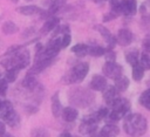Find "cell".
Wrapping results in <instances>:
<instances>
[{"label":"cell","mask_w":150,"mask_h":137,"mask_svg":"<svg viewBox=\"0 0 150 137\" xmlns=\"http://www.w3.org/2000/svg\"><path fill=\"white\" fill-rule=\"evenodd\" d=\"M124 131L130 136H142L148 130V122L141 114H130L127 115L123 122Z\"/></svg>","instance_id":"cell-1"},{"label":"cell","mask_w":150,"mask_h":137,"mask_svg":"<svg viewBox=\"0 0 150 137\" xmlns=\"http://www.w3.org/2000/svg\"><path fill=\"white\" fill-rule=\"evenodd\" d=\"M95 100L94 94L82 87H75L68 91V101L71 105L76 108H87Z\"/></svg>","instance_id":"cell-2"},{"label":"cell","mask_w":150,"mask_h":137,"mask_svg":"<svg viewBox=\"0 0 150 137\" xmlns=\"http://www.w3.org/2000/svg\"><path fill=\"white\" fill-rule=\"evenodd\" d=\"M29 60H30V56H29V53L27 50H19L11 59H8L7 61H4L2 66L7 70L12 69V68L21 70V69H23V68H26L28 66Z\"/></svg>","instance_id":"cell-3"},{"label":"cell","mask_w":150,"mask_h":137,"mask_svg":"<svg viewBox=\"0 0 150 137\" xmlns=\"http://www.w3.org/2000/svg\"><path fill=\"white\" fill-rule=\"evenodd\" d=\"M88 71H89V64L87 62H77L71 68L69 74L66 75L64 83H80L84 80Z\"/></svg>","instance_id":"cell-4"},{"label":"cell","mask_w":150,"mask_h":137,"mask_svg":"<svg viewBox=\"0 0 150 137\" xmlns=\"http://www.w3.org/2000/svg\"><path fill=\"white\" fill-rule=\"evenodd\" d=\"M97 123H98V119L96 118L95 114H91V115H88L83 118L82 123L80 124L79 126V131L83 135H93L95 131H96V128H97Z\"/></svg>","instance_id":"cell-5"},{"label":"cell","mask_w":150,"mask_h":137,"mask_svg":"<svg viewBox=\"0 0 150 137\" xmlns=\"http://www.w3.org/2000/svg\"><path fill=\"white\" fill-rule=\"evenodd\" d=\"M122 66H120L116 62H105L102 67V71L104 74V76L116 80L120 76H122Z\"/></svg>","instance_id":"cell-6"},{"label":"cell","mask_w":150,"mask_h":137,"mask_svg":"<svg viewBox=\"0 0 150 137\" xmlns=\"http://www.w3.org/2000/svg\"><path fill=\"white\" fill-rule=\"evenodd\" d=\"M118 90L115 88V85H108L104 90H103V100H104V102L110 107V108H112L116 103H117V101L121 98L120 97V95H118Z\"/></svg>","instance_id":"cell-7"},{"label":"cell","mask_w":150,"mask_h":137,"mask_svg":"<svg viewBox=\"0 0 150 137\" xmlns=\"http://www.w3.org/2000/svg\"><path fill=\"white\" fill-rule=\"evenodd\" d=\"M95 29L98 30V33L102 35V37L107 41V43H108V49H112V48L115 47V44L117 43L116 36H114V35L110 33V30H109L107 27L102 26V25H96V26H95Z\"/></svg>","instance_id":"cell-8"},{"label":"cell","mask_w":150,"mask_h":137,"mask_svg":"<svg viewBox=\"0 0 150 137\" xmlns=\"http://www.w3.org/2000/svg\"><path fill=\"white\" fill-rule=\"evenodd\" d=\"M90 89L94 90V91H103L108 84H107V80L104 76L102 75H94L91 81H90V84H89Z\"/></svg>","instance_id":"cell-9"},{"label":"cell","mask_w":150,"mask_h":137,"mask_svg":"<svg viewBox=\"0 0 150 137\" xmlns=\"http://www.w3.org/2000/svg\"><path fill=\"white\" fill-rule=\"evenodd\" d=\"M117 43L120 46H128L132 41V33L128 28H121L116 35Z\"/></svg>","instance_id":"cell-10"},{"label":"cell","mask_w":150,"mask_h":137,"mask_svg":"<svg viewBox=\"0 0 150 137\" xmlns=\"http://www.w3.org/2000/svg\"><path fill=\"white\" fill-rule=\"evenodd\" d=\"M55 59H48V60H41V61H36L34 66L30 67V69L28 70L27 74L29 75H35V74H39L41 71H43L47 67H49L53 62H54Z\"/></svg>","instance_id":"cell-11"},{"label":"cell","mask_w":150,"mask_h":137,"mask_svg":"<svg viewBox=\"0 0 150 137\" xmlns=\"http://www.w3.org/2000/svg\"><path fill=\"white\" fill-rule=\"evenodd\" d=\"M121 11L122 14L131 16L137 11V2L136 0H122L121 1Z\"/></svg>","instance_id":"cell-12"},{"label":"cell","mask_w":150,"mask_h":137,"mask_svg":"<svg viewBox=\"0 0 150 137\" xmlns=\"http://www.w3.org/2000/svg\"><path fill=\"white\" fill-rule=\"evenodd\" d=\"M50 108H52V114L55 118H59V117L62 116L63 108H62V104H61V101H60V97H59V93H55L53 95Z\"/></svg>","instance_id":"cell-13"},{"label":"cell","mask_w":150,"mask_h":137,"mask_svg":"<svg viewBox=\"0 0 150 137\" xmlns=\"http://www.w3.org/2000/svg\"><path fill=\"white\" fill-rule=\"evenodd\" d=\"M16 12H19L22 15L28 16V15H36V14L42 13V9L35 5H27V6H22V7L16 8Z\"/></svg>","instance_id":"cell-14"},{"label":"cell","mask_w":150,"mask_h":137,"mask_svg":"<svg viewBox=\"0 0 150 137\" xmlns=\"http://www.w3.org/2000/svg\"><path fill=\"white\" fill-rule=\"evenodd\" d=\"M67 4V0H52L50 5H49V9L48 12H46L48 14V16H53L54 14H56L57 12H60Z\"/></svg>","instance_id":"cell-15"},{"label":"cell","mask_w":150,"mask_h":137,"mask_svg":"<svg viewBox=\"0 0 150 137\" xmlns=\"http://www.w3.org/2000/svg\"><path fill=\"white\" fill-rule=\"evenodd\" d=\"M79 116V111L77 109H75L74 107H66L63 108V111H62V118L66 121V122H74Z\"/></svg>","instance_id":"cell-16"},{"label":"cell","mask_w":150,"mask_h":137,"mask_svg":"<svg viewBox=\"0 0 150 137\" xmlns=\"http://www.w3.org/2000/svg\"><path fill=\"white\" fill-rule=\"evenodd\" d=\"M118 132H120V129L114 124H107L100 131V133L103 137H116L118 135Z\"/></svg>","instance_id":"cell-17"},{"label":"cell","mask_w":150,"mask_h":137,"mask_svg":"<svg viewBox=\"0 0 150 137\" xmlns=\"http://www.w3.org/2000/svg\"><path fill=\"white\" fill-rule=\"evenodd\" d=\"M57 23H59V19L52 16L50 19H48V20L43 23L42 28L40 29V33H41V34H47V33H49L50 30H53L54 28H56V27L59 26Z\"/></svg>","instance_id":"cell-18"},{"label":"cell","mask_w":150,"mask_h":137,"mask_svg":"<svg viewBox=\"0 0 150 137\" xmlns=\"http://www.w3.org/2000/svg\"><path fill=\"white\" fill-rule=\"evenodd\" d=\"M4 121L6 124H8L9 126H16L19 123H20V117L19 115L15 112V110L13 109L12 111H9L5 117H4Z\"/></svg>","instance_id":"cell-19"},{"label":"cell","mask_w":150,"mask_h":137,"mask_svg":"<svg viewBox=\"0 0 150 137\" xmlns=\"http://www.w3.org/2000/svg\"><path fill=\"white\" fill-rule=\"evenodd\" d=\"M21 84H22V87L23 88H26L27 90H34L36 87H38V82H36V80H35V77H34V75H29V74H27L26 75V77L22 80V82H21Z\"/></svg>","instance_id":"cell-20"},{"label":"cell","mask_w":150,"mask_h":137,"mask_svg":"<svg viewBox=\"0 0 150 137\" xmlns=\"http://www.w3.org/2000/svg\"><path fill=\"white\" fill-rule=\"evenodd\" d=\"M88 49H89V46L88 44H84V43H77L75 44L73 48H71V52L77 56V57H83L88 54Z\"/></svg>","instance_id":"cell-21"},{"label":"cell","mask_w":150,"mask_h":137,"mask_svg":"<svg viewBox=\"0 0 150 137\" xmlns=\"http://www.w3.org/2000/svg\"><path fill=\"white\" fill-rule=\"evenodd\" d=\"M125 61L131 66L134 67L135 64H137L139 61H138V50L137 49H130L125 53Z\"/></svg>","instance_id":"cell-22"},{"label":"cell","mask_w":150,"mask_h":137,"mask_svg":"<svg viewBox=\"0 0 150 137\" xmlns=\"http://www.w3.org/2000/svg\"><path fill=\"white\" fill-rule=\"evenodd\" d=\"M115 81V88L118 90V91H124V90H127L128 89V87H129V78L127 77V76H120L118 78H116V80H114Z\"/></svg>","instance_id":"cell-23"},{"label":"cell","mask_w":150,"mask_h":137,"mask_svg":"<svg viewBox=\"0 0 150 137\" xmlns=\"http://www.w3.org/2000/svg\"><path fill=\"white\" fill-rule=\"evenodd\" d=\"M1 29H2V33L6 34V35H12V34H14V33H16L19 30L18 26L13 21H5L2 23Z\"/></svg>","instance_id":"cell-24"},{"label":"cell","mask_w":150,"mask_h":137,"mask_svg":"<svg viewBox=\"0 0 150 137\" xmlns=\"http://www.w3.org/2000/svg\"><path fill=\"white\" fill-rule=\"evenodd\" d=\"M143 75H144V68L141 64V62H138L137 64L132 67V78L138 82L143 78Z\"/></svg>","instance_id":"cell-25"},{"label":"cell","mask_w":150,"mask_h":137,"mask_svg":"<svg viewBox=\"0 0 150 137\" xmlns=\"http://www.w3.org/2000/svg\"><path fill=\"white\" fill-rule=\"evenodd\" d=\"M105 50L103 47L101 46H89V49H88V54L91 55V56H95V57H98V56H103L105 54Z\"/></svg>","instance_id":"cell-26"},{"label":"cell","mask_w":150,"mask_h":137,"mask_svg":"<svg viewBox=\"0 0 150 137\" xmlns=\"http://www.w3.org/2000/svg\"><path fill=\"white\" fill-rule=\"evenodd\" d=\"M139 103L148 110H150V89H146L139 96Z\"/></svg>","instance_id":"cell-27"},{"label":"cell","mask_w":150,"mask_h":137,"mask_svg":"<svg viewBox=\"0 0 150 137\" xmlns=\"http://www.w3.org/2000/svg\"><path fill=\"white\" fill-rule=\"evenodd\" d=\"M13 110V105H12V103L11 102H8V101H5V102H2V104H1V107H0V118H4L9 111H12Z\"/></svg>","instance_id":"cell-28"},{"label":"cell","mask_w":150,"mask_h":137,"mask_svg":"<svg viewBox=\"0 0 150 137\" xmlns=\"http://www.w3.org/2000/svg\"><path fill=\"white\" fill-rule=\"evenodd\" d=\"M30 137H49V132L43 128H35L30 131Z\"/></svg>","instance_id":"cell-29"},{"label":"cell","mask_w":150,"mask_h":137,"mask_svg":"<svg viewBox=\"0 0 150 137\" xmlns=\"http://www.w3.org/2000/svg\"><path fill=\"white\" fill-rule=\"evenodd\" d=\"M18 74H19V70H18V69H14V68L8 69V70H7V73H6L5 78H6L9 83H13V82H15V81H16Z\"/></svg>","instance_id":"cell-30"},{"label":"cell","mask_w":150,"mask_h":137,"mask_svg":"<svg viewBox=\"0 0 150 137\" xmlns=\"http://www.w3.org/2000/svg\"><path fill=\"white\" fill-rule=\"evenodd\" d=\"M125 115L123 114V112H121V111H118V110H111L110 112H109V115H108V118L110 119V121H112V122H117V121H120L121 118H123Z\"/></svg>","instance_id":"cell-31"},{"label":"cell","mask_w":150,"mask_h":137,"mask_svg":"<svg viewBox=\"0 0 150 137\" xmlns=\"http://www.w3.org/2000/svg\"><path fill=\"white\" fill-rule=\"evenodd\" d=\"M139 62L144 69H150V56L148 53H145V52L142 53V55L139 57Z\"/></svg>","instance_id":"cell-32"},{"label":"cell","mask_w":150,"mask_h":137,"mask_svg":"<svg viewBox=\"0 0 150 137\" xmlns=\"http://www.w3.org/2000/svg\"><path fill=\"white\" fill-rule=\"evenodd\" d=\"M95 114V116H96V118L98 119V122L101 121V119H103V118H105V117H108V115H109V110L107 109V108H101V109H98L96 112H94Z\"/></svg>","instance_id":"cell-33"},{"label":"cell","mask_w":150,"mask_h":137,"mask_svg":"<svg viewBox=\"0 0 150 137\" xmlns=\"http://www.w3.org/2000/svg\"><path fill=\"white\" fill-rule=\"evenodd\" d=\"M8 89V81L6 78H0V96H5Z\"/></svg>","instance_id":"cell-34"},{"label":"cell","mask_w":150,"mask_h":137,"mask_svg":"<svg viewBox=\"0 0 150 137\" xmlns=\"http://www.w3.org/2000/svg\"><path fill=\"white\" fill-rule=\"evenodd\" d=\"M104 56H105V60H107V62H115V59H116V54H115V52H114L112 49H107V50H105V54H104Z\"/></svg>","instance_id":"cell-35"},{"label":"cell","mask_w":150,"mask_h":137,"mask_svg":"<svg viewBox=\"0 0 150 137\" xmlns=\"http://www.w3.org/2000/svg\"><path fill=\"white\" fill-rule=\"evenodd\" d=\"M70 41H71V36H70L69 34H63V35H62V37H61L62 48L68 47V46H69V43H70Z\"/></svg>","instance_id":"cell-36"},{"label":"cell","mask_w":150,"mask_h":137,"mask_svg":"<svg viewBox=\"0 0 150 137\" xmlns=\"http://www.w3.org/2000/svg\"><path fill=\"white\" fill-rule=\"evenodd\" d=\"M117 16H118V14H117V13H115V12L110 11L109 13H107V14L103 16V21H104V22H107V21H110V20H112V19H116Z\"/></svg>","instance_id":"cell-37"},{"label":"cell","mask_w":150,"mask_h":137,"mask_svg":"<svg viewBox=\"0 0 150 137\" xmlns=\"http://www.w3.org/2000/svg\"><path fill=\"white\" fill-rule=\"evenodd\" d=\"M142 46H143V49L145 53H150V36H148L143 40Z\"/></svg>","instance_id":"cell-38"},{"label":"cell","mask_w":150,"mask_h":137,"mask_svg":"<svg viewBox=\"0 0 150 137\" xmlns=\"http://www.w3.org/2000/svg\"><path fill=\"white\" fill-rule=\"evenodd\" d=\"M6 133V125H5V122H1L0 121V137L2 135Z\"/></svg>","instance_id":"cell-39"},{"label":"cell","mask_w":150,"mask_h":137,"mask_svg":"<svg viewBox=\"0 0 150 137\" xmlns=\"http://www.w3.org/2000/svg\"><path fill=\"white\" fill-rule=\"evenodd\" d=\"M59 137H71V135H70L69 132H63V133H61Z\"/></svg>","instance_id":"cell-40"},{"label":"cell","mask_w":150,"mask_h":137,"mask_svg":"<svg viewBox=\"0 0 150 137\" xmlns=\"http://www.w3.org/2000/svg\"><path fill=\"white\" fill-rule=\"evenodd\" d=\"M1 137H14V136H12V135H9V133H5V135H2Z\"/></svg>","instance_id":"cell-41"},{"label":"cell","mask_w":150,"mask_h":137,"mask_svg":"<svg viewBox=\"0 0 150 137\" xmlns=\"http://www.w3.org/2000/svg\"><path fill=\"white\" fill-rule=\"evenodd\" d=\"M11 1H13V2H18L19 0H11Z\"/></svg>","instance_id":"cell-42"},{"label":"cell","mask_w":150,"mask_h":137,"mask_svg":"<svg viewBox=\"0 0 150 137\" xmlns=\"http://www.w3.org/2000/svg\"><path fill=\"white\" fill-rule=\"evenodd\" d=\"M1 104H2V102H1V101H0V107H1Z\"/></svg>","instance_id":"cell-43"},{"label":"cell","mask_w":150,"mask_h":137,"mask_svg":"<svg viewBox=\"0 0 150 137\" xmlns=\"http://www.w3.org/2000/svg\"><path fill=\"white\" fill-rule=\"evenodd\" d=\"M26 1H33V0H26Z\"/></svg>","instance_id":"cell-44"}]
</instances>
